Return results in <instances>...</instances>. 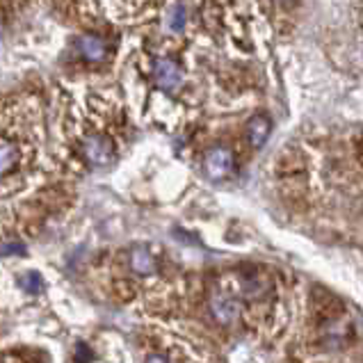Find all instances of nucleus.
<instances>
[{
	"instance_id": "39448f33",
	"label": "nucleus",
	"mask_w": 363,
	"mask_h": 363,
	"mask_svg": "<svg viewBox=\"0 0 363 363\" xmlns=\"http://www.w3.org/2000/svg\"><path fill=\"white\" fill-rule=\"evenodd\" d=\"M78 48H80V55L89 60V62H101L106 60L108 55V46L106 41H103L101 37H94V35H85L78 39Z\"/></svg>"
},
{
	"instance_id": "0eeeda50",
	"label": "nucleus",
	"mask_w": 363,
	"mask_h": 363,
	"mask_svg": "<svg viewBox=\"0 0 363 363\" xmlns=\"http://www.w3.org/2000/svg\"><path fill=\"white\" fill-rule=\"evenodd\" d=\"M269 130H272V123L265 115H256L252 121H249V128H247V138L252 142V147L261 149L265 140L269 138Z\"/></svg>"
},
{
	"instance_id": "7ed1b4c3",
	"label": "nucleus",
	"mask_w": 363,
	"mask_h": 363,
	"mask_svg": "<svg viewBox=\"0 0 363 363\" xmlns=\"http://www.w3.org/2000/svg\"><path fill=\"white\" fill-rule=\"evenodd\" d=\"M211 311L217 323L231 325L235 323L238 313H240V304H238V299L233 295L224 293V290H217V293L211 295Z\"/></svg>"
},
{
	"instance_id": "1a4fd4ad",
	"label": "nucleus",
	"mask_w": 363,
	"mask_h": 363,
	"mask_svg": "<svg viewBox=\"0 0 363 363\" xmlns=\"http://www.w3.org/2000/svg\"><path fill=\"white\" fill-rule=\"evenodd\" d=\"M21 284H23V288L33 295H39L41 290H44V279H41L37 272H28L23 279H21Z\"/></svg>"
},
{
	"instance_id": "f03ea898",
	"label": "nucleus",
	"mask_w": 363,
	"mask_h": 363,
	"mask_svg": "<svg viewBox=\"0 0 363 363\" xmlns=\"http://www.w3.org/2000/svg\"><path fill=\"white\" fill-rule=\"evenodd\" d=\"M203 172L213 181H222L233 172V153L224 147H215L206 153L203 158Z\"/></svg>"
},
{
	"instance_id": "9b49d317",
	"label": "nucleus",
	"mask_w": 363,
	"mask_h": 363,
	"mask_svg": "<svg viewBox=\"0 0 363 363\" xmlns=\"http://www.w3.org/2000/svg\"><path fill=\"white\" fill-rule=\"evenodd\" d=\"M89 359H91L89 347H87V345H78V347H76V363H85V361H89Z\"/></svg>"
},
{
	"instance_id": "ddd939ff",
	"label": "nucleus",
	"mask_w": 363,
	"mask_h": 363,
	"mask_svg": "<svg viewBox=\"0 0 363 363\" xmlns=\"http://www.w3.org/2000/svg\"><path fill=\"white\" fill-rule=\"evenodd\" d=\"M147 363H167V359L160 357V354H151V357L147 359Z\"/></svg>"
},
{
	"instance_id": "4468645a",
	"label": "nucleus",
	"mask_w": 363,
	"mask_h": 363,
	"mask_svg": "<svg viewBox=\"0 0 363 363\" xmlns=\"http://www.w3.org/2000/svg\"><path fill=\"white\" fill-rule=\"evenodd\" d=\"M279 3H288V0H279Z\"/></svg>"
},
{
	"instance_id": "423d86ee",
	"label": "nucleus",
	"mask_w": 363,
	"mask_h": 363,
	"mask_svg": "<svg viewBox=\"0 0 363 363\" xmlns=\"http://www.w3.org/2000/svg\"><path fill=\"white\" fill-rule=\"evenodd\" d=\"M130 267L135 274L149 277L155 272V258L147 247H135L130 252Z\"/></svg>"
},
{
	"instance_id": "6e6552de",
	"label": "nucleus",
	"mask_w": 363,
	"mask_h": 363,
	"mask_svg": "<svg viewBox=\"0 0 363 363\" xmlns=\"http://www.w3.org/2000/svg\"><path fill=\"white\" fill-rule=\"evenodd\" d=\"M16 162H18V151L14 144H0V176L12 172Z\"/></svg>"
},
{
	"instance_id": "f8f14e48",
	"label": "nucleus",
	"mask_w": 363,
	"mask_h": 363,
	"mask_svg": "<svg viewBox=\"0 0 363 363\" xmlns=\"http://www.w3.org/2000/svg\"><path fill=\"white\" fill-rule=\"evenodd\" d=\"M3 254H23V245H9L3 249Z\"/></svg>"
},
{
	"instance_id": "f257e3e1",
	"label": "nucleus",
	"mask_w": 363,
	"mask_h": 363,
	"mask_svg": "<svg viewBox=\"0 0 363 363\" xmlns=\"http://www.w3.org/2000/svg\"><path fill=\"white\" fill-rule=\"evenodd\" d=\"M82 151H85V158L91 167H108V164L115 160V144L106 135H91L82 144Z\"/></svg>"
},
{
	"instance_id": "20e7f679",
	"label": "nucleus",
	"mask_w": 363,
	"mask_h": 363,
	"mask_svg": "<svg viewBox=\"0 0 363 363\" xmlns=\"http://www.w3.org/2000/svg\"><path fill=\"white\" fill-rule=\"evenodd\" d=\"M153 74H155V82H158V85L162 89H167V91H176L183 85V71L169 57H162V60L155 62Z\"/></svg>"
},
{
	"instance_id": "9d476101",
	"label": "nucleus",
	"mask_w": 363,
	"mask_h": 363,
	"mask_svg": "<svg viewBox=\"0 0 363 363\" xmlns=\"http://www.w3.org/2000/svg\"><path fill=\"white\" fill-rule=\"evenodd\" d=\"M167 26H169V30H183L185 28V9L183 7L172 9V14L167 18Z\"/></svg>"
}]
</instances>
